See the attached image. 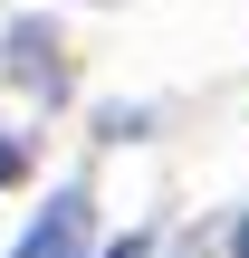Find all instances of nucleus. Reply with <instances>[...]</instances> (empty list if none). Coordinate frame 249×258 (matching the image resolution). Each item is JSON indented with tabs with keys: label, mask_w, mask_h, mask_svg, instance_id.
Instances as JSON below:
<instances>
[{
	"label": "nucleus",
	"mask_w": 249,
	"mask_h": 258,
	"mask_svg": "<svg viewBox=\"0 0 249 258\" xmlns=\"http://www.w3.org/2000/svg\"><path fill=\"white\" fill-rule=\"evenodd\" d=\"M86 230H96V201L67 182V191H48V211L29 220V239H19L10 258H86Z\"/></svg>",
	"instance_id": "nucleus-1"
},
{
	"label": "nucleus",
	"mask_w": 249,
	"mask_h": 258,
	"mask_svg": "<svg viewBox=\"0 0 249 258\" xmlns=\"http://www.w3.org/2000/svg\"><path fill=\"white\" fill-rule=\"evenodd\" d=\"M10 182H29V144H10V134H0V191H10Z\"/></svg>",
	"instance_id": "nucleus-2"
},
{
	"label": "nucleus",
	"mask_w": 249,
	"mask_h": 258,
	"mask_svg": "<svg viewBox=\"0 0 249 258\" xmlns=\"http://www.w3.org/2000/svg\"><path fill=\"white\" fill-rule=\"evenodd\" d=\"M230 249H240V258H249V220H240V239H230Z\"/></svg>",
	"instance_id": "nucleus-4"
},
{
	"label": "nucleus",
	"mask_w": 249,
	"mask_h": 258,
	"mask_svg": "<svg viewBox=\"0 0 249 258\" xmlns=\"http://www.w3.org/2000/svg\"><path fill=\"white\" fill-rule=\"evenodd\" d=\"M144 249H154V239H144V230H134V239H115V249H106V258H144Z\"/></svg>",
	"instance_id": "nucleus-3"
}]
</instances>
